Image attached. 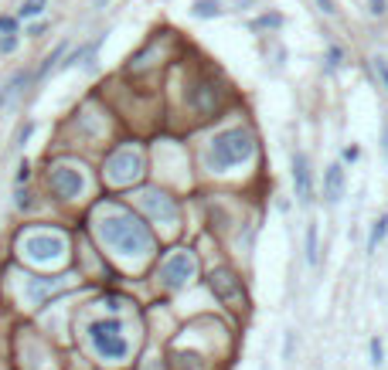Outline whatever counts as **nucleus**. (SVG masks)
Here are the masks:
<instances>
[{"label":"nucleus","mask_w":388,"mask_h":370,"mask_svg":"<svg viewBox=\"0 0 388 370\" xmlns=\"http://www.w3.org/2000/svg\"><path fill=\"white\" fill-rule=\"evenodd\" d=\"M31 133H34V123H24V126H21V129H17L14 143H17V146H24V143H28V139H31Z\"/></svg>","instance_id":"b1692460"},{"label":"nucleus","mask_w":388,"mask_h":370,"mask_svg":"<svg viewBox=\"0 0 388 370\" xmlns=\"http://www.w3.org/2000/svg\"><path fill=\"white\" fill-rule=\"evenodd\" d=\"M72 282V276H58V278H31L28 282V299H31L34 306H41L45 303V295H55L58 289H65Z\"/></svg>","instance_id":"ddd939ff"},{"label":"nucleus","mask_w":388,"mask_h":370,"mask_svg":"<svg viewBox=\"0 0 388 370\" xmlns=\"http://www.w3.org/2000/svg\"><path fill=\"white\" fill-rule=\"evenodd\" d=\"M293 187H296V201L300 204H310L313 201V173H310V160L307 153H293Z\"/></svg>","instance_id":"9b49d317"},{"label":"nucleus","mask_w":388,"mask_h":370,"mask_svg":"<svg viewBox=\"0 0 388 370\" xmlns=\"http://www.w3.org/2000/svg\"><path fill=\"white\" fill-rule=\"evenodd\" d=\"M344 160H347V163H355V160H357V146H347V150H344Z\"/></svg>","instance_id":"7c9ffc66"},{"label":"nucleus","mask_w":388,"mask_h":370,"mask_svg":"<svg viewBox=\"0 0 388 370\" xmlns=\"http://www.w3.org/2000/svg\"><path fill=\"white\" fill-rule=\"evenodd\" d=\"M317 4H320V11H324L327 17H334V14H337V7H334V0H317Z\"/></svg>","instance_id":"c756f323"},{"label":"nucleus","mask_w":388,"mask_h":370,"mask_svg":"<svg viewBox=\"0 0 388 370\" xmlns=\"http://www.w3.org/2000/svg\"><path fill=\"white\" fill-rule=\"evenodd\" d=\"M198 276V259L187 251V248H174L171 255L160 262V268H157V278H160V285L164 289H171V293H177V289H184L191 278Z\"/></svg>","instance_id":"39448f33"},{"label":"nucleus","mask_w":388,"mask_h":370,"mask_svg":"<svg viewBox=\"0 0 388 370\" xmlns=\"http://www.w3.org/2000/svg\"><path fill=\"white\" fill-rule=\"evenodd\" d=\"M368 14H372V17H385L388 14V0H368Z\"/></svg>","instance_id":"4be33fe9"},{"label":"nucleus","mask_w":388,"mask_h":370,"mask_svg":"<svg viewBox=\"0 0 388 370\" xmlns=\"http://www.w3.org/2000/svg\"><path fill=\"white\" fill-rule=\"evenodd\" d=\"M344 65V48L341 45H327V68L334 72V68H341Z\"/></svg>","instance_id":"6ab92c4d"},{"label":"nucleus","mask_w":388,"mask_h":370,"mask_svg":"<svg viewBox=\"0 0 388 370\" xmlns=\"http://www.w3.org/2000/svg\"><path fill=\"white\" fill-rule=\"evenodd\" d=\"M191 14L198 17V21H215V17L225 14V7H221V0H194L191 4Z\"/></svg>","instance_id":"4468645a"},{"label":"nucleus","mask_w":388,"mask_h":370,"mask_svg":"<svg viewBox=\"0 0 388 370\" xmlns=\"http://www.w3.org/2000/svg\"><path fill=\"white\" fill-rule=\"evenodd\" d=\"M252 31H269V28H283V14H266V17H256L248 24Z\"/></svg>","instance_id":"f3484780"},{"label":"nucleus","mask_w":388,"mask_h":370,"mask_svg":"<svg viewBox=\"0 0 388 370\" xmlns=\"http://www.w3.org/2000/svg\"><path fill=\"white\" fill-rule=\"evenodd\" d=\"M14 48H17V34H4L0 38V55H11Z\"/></svg>","instance_id":"a878e982"},{"label":"nucleus","mask_w":388,"mask_h":370,"mask_svg":"<svg viewBox=\"0 0 388 370\" xmlns=\"http://www.w3.org/2000/svg\"><path fill=\"white\" fill-rule=\"evenodd\" d=\"M184 102L187 109L198 116V119H211L218 109L225 106V89L218 85L215 78H208V75H191L187 78V89H184Z\"/></svg>","instance_id":"20e7f679"},{"label":"nucleus","mask_w":388,"mask_h":370,"mask_svg":"<svg viewBox=\"0 0 388 370\" xmlns=\"http://www.w3.org/2000/svg\"><path fill=\"white\" fill-rule=\"evenodd\" d=\"M374 72H378V78H382V85L388 92V58H374Z\"/></svg>","instance_id":"5701e85b"},{"label":"nucleus","mask_w":388,"mask_h":370,"mask_svg":"<svg viewBox=\"0 0 388 370\" xmlns=\"http://www.w3.org/2000/svg\"><path fill=\"white\" fill-rule=\"evenodd\" d=\"M21 248H24V255H28L34 265H55L65 259L68 241H65L62 232H31L21 241Z\"/></svg>","instance_id":"0eeeda50"},{"label":"nucleus","mask_w":388,"mask_h":370,"mask_svg":"<svg viewBox=\"0 0 388 370\" xmlns=\"http://www.w3.org/2000/svg\"><path fill=\"white\" fill-rule=\"evenodd\" d=\"M208 285H211V293H215L218 303L246 309V289H242V278L235 276L232 268H215V272L208 276Z\"/></svg>","instance_id":"9d476101"},{"label":"nucleus","mask_w":388,"mask_h":370,"mask_svg":"<svg viewBox=\"0 0 388 370\" xmlns=\"http://www.w3.org/2000/svg\"><path fill=\"white\" fill-rule=\"evenodd\" d=\"M48 187L55 190V197H62V201H75L85 194V173L72 163H58V167H51L48 173Z\"/></svg>","instance_id":"1a4fd4ad"},{"label":"nucleus","mask_w":388,"mask_h":370,"mask_svg":"<svg viewBox=\"0 0 388 370\" xmlns=\"http://www.w3.org/2000/svg\"><path fill=\"white\" fill-rule=\"evenodd\" d=\"M385 234H388V214H378V221L372 224V234H368V251H374V248L382 245Z\"/></svg>","instance_id":"dca6fc26"},{"label":"nucleus","mask_w":388,"mask_h":370,"mask_svg":"<svg viewBox=\"0 0 388 370\" xmlns=\"http://www.w3.org/2000/svg\"><path fill=\"white\" fill-rule=\"evenodd\" d=\"M143 153L137 146H120L116 153L106 160V180L116 187H130L143 177Z\"/></svg>","instance_id":"423d86ee"},{"label":"nucleus","mask_w":388,"mask_h":370,"mask_svg":"<svg viewBox=\"0 0 388 370\" xmlns=\"http://www.w3.org/2000/svg\"><path fill=\"white\" fill-rule=\"evenodd\" d=\"M106 4H109V0H93V7H95V11H103Z\"/></svg>","instance_id":"473e14b6"},{"label":"nucleus","mask_w":388,"mask_h":370,"mask_svg":"<svg viewBox=\"0 0 388 370\" xmlns=\"http://www.w3.org/2000/svg\"><path fill=\"white\" fill-rule=\"evenodd\" d=\"M85 339H89V347L95 350V357H103L109 364H123L126 357H130V350H133V343L126 337L123 320H116V316L93 320V323L85 326Z\"/></svg>","instance_id":"7ed1b4c3"},{"label":"nucleus","mask_w":388,"mask_h":370,"mask_svg":"<svg viewBox=\"0 0 388 370\" xmlns=\"http://www.w3.org/2000/svg\"><path fill=\"white\" fill-rule=\"evenodd\" d=\"M140 207L143 214L150 217L154 224H160V228H177L181 224V211H177V201H174L167 190H157V187H147V190H140Z\"/></svg>","instance_id":"6e6552de"},{"label":"nucleus","mask_w":388,"mask_h":370,"mask_svg":"<svg viewBox=\"0 0 388 370\" xmlns=\"http://www.w3.org/2000/svg\"><path fill=\"white\" fill-rule=\"evenodd\" d=\"M0 31H4V34H14L17 31V21H14V17H0Z\"/></svg>","instance_id":"bb28decb"},{"label":"nucleus","mask_w":388,"mask_h":370,"mask_svg":"<svg viewBox=\"0 0 388 370\" xmlns=\"http://www.w3.org/2000/svg\"><path fill=\"white\" fill-rule=\"evenodd\" d=\"M41 11H45V0H24L17 14H21V17H38Z\"/></svg>","instance_id":"aec40b11"},{"label":"nucleus","mask_w":388,"mask_h":370,"mask_svg":"<svg viewBox=\"0 0 388 370\" xmlns=\"http://www.w3.org/2000/svg\"><path fill=\"white\" fill-rule=\"evenodd\" d=\"M65 48H68V45H65V41H62V45L55 48V51H51V55H45V65H41V68H38V78H45L48 72H51V68H55V62H58V58H62V55H65Z\"/></svg>","instance_id":"a211bd4d"},{"label":"nucleus","mask_w":388,"mask_h":370,"mask_svg":"<svg viewBox=\"0 0 388 370\" xmlns=\"http://www.w3.org/2000/svg\"><path fill=\"white\" fill-rule=\"evenodd\" d=\"M382 364H385V350H382V339H372V367L382 370Z\"/></svg>","instance_id":"412c9836"},{"label":"nucleus","mask_w":388,"mask_h":370,"mask_svg":"<svg viewBox=\"0 0 388 370\" xmlns=\"http://www.w3.org/2000/svg\"><path fill=\"white\" fill-rule=\"evenodd\" d=\"M303 255H307V265H317L320 262V251H317V224L307 228V238H303Z\"/></svg>","instance_id":"2eb2a0df"},{"label":"nucleus","mask_w":388,"mask_h":370,"mask_svg":"<svg viewBox=\"0 0 388 370\" xmlns=\"http://www.w3.org/2000/svg\"><path fill=\"white\" fill-rule=\"evenodd\" d=\"M95 234H99V241L109 251H116L123 259H143V255L154 251V234H150V228L133 211H126L120 204H106L95 214Z\"/></svg>","instance_id":"f257e3e1"},{"label":"nucleus","mask_w":388,"mask_h":370,"mask_svg":"<svg viewBox=\"0 0 388 370\" xmlns=\"http://www.w3.org/2000/svg\"><path fill=\"white\" fill-rule=\"evenodd\" d=\"M382 156H385V163H388V119L382 123Z\"/></svg>","instance_id":"c85d7f7f"},{"label":"nucleus","mask_w":388,"mask_h":370,"mask_svg":"<svg viewBox=\"0 0 388 370\" xmlns=\"http://www.w3.org/2000/svg\"><path fill=\"white\" fill-rule=\"evenodd\" d=\"M259 156V139L248 126H229L208 139L204 150V167L211 173H229V170L248 167Z\"/></svg>","instance_id":"f03ea898"},{"label":"nucleus","mask_w":388,"mask_h":370,"mask_svg":"<svg viewBox=\"0 0 388 370\" xmlns=\"http://www.w3.org/2000/svg\"><path fill=\"white\" fill-rule=\"evenodd\" d=\"M344 190H347V170H344V163H330L324 170V201L337 204L344 197Z\"/></svg>","instance_id":"f8f14e48"},{"label":"nucleus","mask_w":388,"mask_h":370,"mask_svg":"<svg viewBox=\"0 0 388 370\" xmlns=\"http://www.w3.org/2000/svg\"><path fill=\"white\" fill-rule=\"evenodd\" d=\"M28 34H31V38H38V34H45V24H34V28H28Z\"/></svg>","instance_id":"2f4dec72"},{"label":"nucleus","mask_w":388,"mask_h":370,"mask_svg":"<svg viewBox=\"0 0 388 370\" xmlns=\"http://www.w3.org/2000/svg\"><path fill=\"white\" fill-rule=\"evenodd\" d=\"M31 177V167H28V160H21V167H17V184H24Z\"/></svg>","instance_id":"cd10ccee"},{"label":"nucleus","mask_w":388,"mask_h":370,"mask_svg":"<svg viewBox=\"0 0 388 370\" xmlns=\"http://www.w3.org/2000/svg\"><path fill=\"white\" fill-rule=\"evenodd\" d=\"M0 102H4V95H0Z\"/></svg>","instance_id":"72a5a7b5"},{"label":"nucleus","mask_w":388,"mask_h":370,"mask_svg":"<svg viewBox=\"0 0 388 370\" xmlns=\"http://www.w3.org/2000/svg\"><path fill=\"white\" fill-rule=\"evenodd\" d=\"M17 211H31L34 207V201H31V194H28V190H17Z\"/></svg>","instance_id":"393cba45"}]
</instances>
